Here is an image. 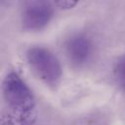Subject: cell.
<instances>
[{"label": "cell", "mask_w": 125, "mask_h": 125, "mask_svg": "<svg viewBox=\"0 0 125 125\" xmlns=\"http://www.w3.org/2000/svg\"><path fill=\"white\" fill-rule=\"evenodd\" d=\"M1 125H33L37 118L36 102L31 90L16 73H8L2 82Z\"/></svg>", "instance_id": "6da1fadb"}, {"label": "cell", "mask_w": 125, "mask_h": 125, "mask_svg": "<svg viewBox=\"0 0 125 125\" xmlns=\"http://www.w3.org/2000/svg\"><path fill=\"white\" fill-rule=\"evenodd\" d=\"M26 60L38 78L46 85L55 87L62 78V66L57 57L48 49L33 46L27 50Z\"/></svg>", "instance_id": "7a4b0ae2"}, {"label": "cell", "mask_w": 125, "mask_h": 125, "mask_svg": "<svg viewBox=\"0 0 125 125\" xmlns=\"http://www.w3.org/2000/svg\"><path fill=\"white\" fill-rule=\"evenodd\" d=\"M53 17V7L49 0H23L21 20L26 30L37 31L44 28Z\"/></svg>", "instance_id": "3957f363"}, {"label": "cell", "mask_w": 125, "mask_h": 125, "mask_svg": "<svg viewBox=\"0 0 125 125\" xmlns=\"http://www.w3.org/2000/svg\"><path fill=\"white\" fill-rule=\"evenodd\" d=\"M65 53L71 63L80 66L89 62L93 54L91 40L83 34H74L65 42Z\"/></svg>", "instance_id": "277c9868"}, {"label": "cell", "mask_w": 125, "mask_h": 125, "mask_svg": "<svg viewBox=\"0 0 125 125\" xmlns=\"http://www.w3.org/2000/svg\"><path fill=\"white\" fill-rule=\"evenodd\" d=\"M114 76L117 83L125 88V56L122 57L114 65Z\"/></svg>", "instance_id": "5b68a950"}, {"label": "cell", "mask_w": 125, "mask_h": 125, "mask_svg": "<svg viewBox=\"0 0 125 125\" xmlns=\"http://www.w3.org/2000/svg\"><path fill=\"white\" fill-rule=\"evenodd\" d=\"M53 1L57 7H59L60 9H62V10L72 9L79 2V0H53Z\"/></svg>", "instance_id": "8992f818"}]
</instances>
